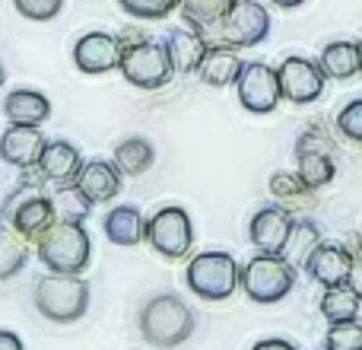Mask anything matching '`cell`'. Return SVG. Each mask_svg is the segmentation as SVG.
Here are the masks:
<instances>
[{
    "label": "cell",
    "mask_w": 362,
    "mask_h": 350,
    "mask_svg": "<svg viewBox=\"0 0 362 350\" xmlns=\"http://www.w3.org/2000/svg\"><path fill=\"white\" fill-rule=\"evenodd\" d=\"M140 334L153 347H178L194 334V312L181 296L156 293L140 309Z\"/></svg>",
    "instance_id": "1"
},
{
    "label": "cell",
    "mask_w": 362,
    "mask_h": 350,
    "mask_svg": "<svg viewBox=\"0 0 362 350\" xmlns=\"http://www.w3.org/2000/svg\"><path fill=\"white\" fill-rule=\"evenodd\" d=\"M38 261L48 271H61V274H83L93 258V242L83 223H70V220H54L48 232L38 236Z\"/></svg>",
    "instance_id": "2"
},
{
    "label": "cell",
    "mask_w": 362,
    "mask_h": 350,
    "mask_svg": "<svg viewBox=\"0 0 362 350\" xmlns=\"http://www.w3.org/2000/svg\"><path fill=\"white\" fill-rule=\"evenodd\" d=\"M35 309L57 325L80 322L89 309V283L80 274L48 271L35 283Z\"/></svg>",
    "instance_id": "3"
},
{
    "label": "cell",
    "mask_w": 362,
    "mask_h": 350,
    "mask_svg": "<svg viewBox=\"0 0 362 350\" xmlns=\"http://www.w3.org/2000/svg\"><path fill=\"white\" fill-rule=\"evenodd\" d=\"M185 283L206 303H223L242 287V268L229 252H200L187 261Z\"/></svg>",
    "instance_id": "4"
},
{
    "label": "cell",
    "mask_w": 362,
    "mask_h": 350,
    "mask_svg": "<svg viewBox=\"0 0 362 350\" xmlns=\"http://www.w3.org/2000/svg\"><path fill=\"white\" fill-rule=\"evenodd\" d=\"M293 287H296V268L283 255L257 252L242 268V290L251 303H261V306L280 303L293 293Z\"/></svg>",
    "instance_id": "5"
},
{
    "label": "cell",
    "mask_w": 362,
    "mask_h": 350,
    "mask_svg": "<svg viewBox=\"0 0 362 350\" xmlns=\"http://www.w3.org/2000/svg\"><path fill=\"white\" fill-rule=\"evenodd\" d=\"M118 70L137 89H163L175 77L169 48H165V42H156V38H140L134 45H124Z\"/></svg>",
    "instance_id": "6"
},
{
    "label": "cell",
    "mask_w": 362,
    "mask_h": 350,
    "mask_svg": "<svg viewBox=\"0 0 362 350\" xmlns=\"http://www.w3.org/2000/svg\"><path fill=\"white\" fill-rule=\"evenodd\" d=\"M146 242L169 261H178L194 245V223L185 207H159L146 220Z\"/></svg>",
    "instance_id": "7"
},
{
    "label": "cell",
    "mask_w": 362,
    "mask_h": 350,
    "mask_svg": "<svg viewBox=\"0 0 362 350\" xmlns=\"http://www.w3.org/2000/svg\"><path fill=\"white\" fill-rule=\"evenodd\" d=\"M219 42L213 45H232V48H255L270 35V13L257 0H235L229 16L216 26Z\"/></svg>",
    "instance_id": "8"
},
{
    "label": "cell",
    "mask_w": 362,
    "mask_h": 350,
    "mask_svg": "<svg viewBox=\"0 0 362 350\" xmlns=\"http://www.w3.org/2000/svg\"><path fill=\"white\" fill-rule=\"evenodd\" d=\"M276 80H280V93L286 102L293 106H308L325 93V70L318 61H308V57L289 55L280 61L276 67Z\"/></svg>",
    "instance_id": "9"
},
{
    "label": "cell",
    "mask_w": 362,
    "mask_h": 350,
    "mask_svg": "<svg viewBox=\"0 0 362 350\" xmlns=\"http://www.w3.org/2000/svg\"><path fill=\"white\" fill-rule=\"evenodd\" d=\"M235 86H238V102H242L248 112H255V115H270L283 99L276 70L270 67V64H264V61L245 64Z\"/></svg>",
    "instance_id": "10"
},
{
    "label": "cell",
    "mask_w": 362,
    "mask_h": 350,
    "mask_svg": "<svg viewBox=\"0 0 362 350\" xmlns=\"http://www.w3.org/2000/svg\"><path fill=\"white\" fill-rule=\"evenodd\" d=\"M121 55H124L121 38L112 35V32H86V35L74 45L76 70H80V74H89V77L118 70L121 67Z\"/></svg>",
    "instance_id": "11"
},
{
    "label": "cell",
    "mask_w": 362,
    "mask_h": 350,
    "mask_svg": "<svg viewBox=\"0 0 362 350\" xmlns=\"http://www.w3.org/2000/svg\"><path fill=\"white\" fill-rule=\"evenodd\" d=\"M293 213L280 204H270L261 207V210L251 217L248 226V239L257 252H267V255H280L283 245H286L289 232H293Z\"/></svg>",
    "instance_id": "12"
},
{
    "label": "cell",
    "mask_w": 362,
    "mask_h": 350,
    "mask_svg": "<svg viewBox=\"0 0 362 350\" xmlns=\"http://www.w3.org/2000/svg\"><path fill=\"white\" fill-rule=\"evenodd\" d=\"M350 271H353V252L337 242H321L305 261V274L325 290L350 283Z\"/></svg>",
    "instance_id": "13"
},
{
    "label": "cell",
    "mask_w": 362,
    "mask_h": 350,
    "mask_svg": "<svg viewBox=\"0 0 362 350\" xmlns=\"http://www.w3.org/2000/svg\"><path fill=\"white\" fill-rule=\"evenodd\" d=\"M45 144H48V137L42 134V128L10 125L0 134V159L16 166V169H32L42 159Z\"/></svg>",
    "instance_id": "14"
},
{
    "label": "cell",
    "mask_w": 362,
    "mask_h": 350,
    "mask_svg": "<svg viewBox=\"0 0 362 350\" xmlns=\"http://www.w3.org/2000/svg\"><path fill=\"white\" fill-rule=\"evenodd\" d=\"M296 157H299V179L305 181L308 188H325L327 181H334V159L327 153V144L315 134H302L299 144H296Z\"/></svg>",
    "instance_id": "15"
},
{
    "label": "cell",
    "mask_w": 362,
    "mask_h": 350,
    "mask_svg": "<svg viewBox=\"0 0 362 350\" xmlns=\"http://www.w3.org/2000/svg\"><path fill=\"white\" fill-rule=\"evenodd\" d=\"M121 179H124V175L118 172L115 163H108V159H89V163H83V169L74 179V185L80 188L93 204H108L112 198H118Z\"/></svg>",
    "instance_id": "16"
},
{
    "label": "cell",
    "mask_w": 362,
    "mask_h": 350,
    "mask_svg": "<svg viewBox=\"0 0 362 350\" xmlns=\"http://www.w3.org/2000/svg\"><path fill=\"white\" fill-rule=\"evenodd\" d=\"M242 67H245V61L232 45H206L204 57H200L197 77L206 86H232V83H238Z\"/></svg>",
    "instance_id": "17"
},
{
    "label": "cell",
    "mask_w": 362,
    "mask_h": 350,
    "mask_svg": "<svg viewBox=\"0 0 362 350\" xmlns=\"http://www.w3.org/2000/svg\"><path fill=\"white\" fill-rule=\"evenodd\" d=\"M38 169H42L45 181L67 185L83 169V153L70 140H48L42 150V159H38Z\"/></svg>",
    "instance_id": "18"
},
{
    "label": "cell",
    "mask_w": 362,
    "mask_h": 350,
    "mask_svg": "<svg viewBox=\"0 0 362 350\" xmlns=\"http://www.w3.org/2000/svg\"><path fill=\"white\" fill-rule=\"evenodd\" d=\"M4 115L10 125L23 128H42L51 118V102L38 89H13L4 99Z\"/></svg>",
    "instance_id": "19"
},
{
    "label": "cell",
    "mask_w": 362,
    "mask_h": 350,
    "mask_svg": "<svg viewBox=\"0 0 362 350\" xmlns=\"http://www.w3.org/2000/svg\"><path fill=\"white\" fill-rule=\"evenodd\" d=\"M102 230H105L108 242L121 245V249H134V245H140L146 239V220L134 204H121L105 213Z\"/></svg>",
    "instance_id": "20"
},
{
    "label": "cell",
    "mask_w": 362,
    "mask_h": 350,
    "mask_svg": "<svg viewBox=\"0 0 362 350\" xmlns=\"http://www.w3.org/2000/svg\"><path fill=\"white\" fill-rule=\"evenodd\" d=\"M54 220H57V213H54V204H51V198L38 191L35 198H29L16 213H13L10 226L23 239H38L42 232L51 230V223H54Z\"/></svg>",
    "instance_id": "21"
},
{
    "label": "cell",
    "mask_w": 362,
    "mask_h": 350,
    "mask_svg": "<svg viewBox=\"0 0 362 350\" xmlns=\"http://www.w3.org/2000/svg\"><path fill=\"white\" fill-rule=\"evenodd\" d=\"M165 48H169L175 74H197L200 57H204V51H206V42L197 29H172L169 35H165Z\"/></svg>",
    "instance_id": "22"
},
{
    "label": "cell",
    "mask_w": 362,
    "mask_h": 350,
    "mask_svg": "<svg viewBox=\"0 0 362 350\" xmlns=\"http://www.w3.org/2000/svg\"><path fill=\"white\" fill-rule=\"evenodd\" d=\"M235 6V0H181V19H185L191 29H197L200 35H206L210 29H216L229 10Z\"/></svg>",
    "instance_id": "23"
},
{
    "label": "cell",
    "mask_w": 362,
    "mask_h": 350,
    "mask_svg": "<svg viewBox=\"0 0 362 350\" xmlns=\"http://www.w3.org/2000/svg\"><path fill=\"white\" fill-rule=\"evenodd\" d=\"M318 64H321V70H325V77H331V80H350V77H356L362 70L359 67L356 42H331V45H325Z\"/></svg>",
    "instance_id": "24"
},
{
    "label": "cell",
    "mask_w": 362,
    "mask_h": 350,
    "mask_svg": "<svg viewBox=\"0 0 362 350\" xmlns=\"http://www.w3.org/2000/svg\"><path fill=\"white\" fill-rule=\"evenodd\" d=\"M318 306H321V315H325L331 325H337V322H356L362 312V296L350 283H344V287H327Z\"/></svg>",
    "instance_id": "25"
},
{
    "label": "cell",
    "mask_w": 362,
    "mask_h": 350,
    "mask_svg": "<svg viewBox=\"0 0 362 350\" xmlns=\"http://www.w3.org/2000/svg\"><path fill=\"white\" fill-rule=\"evenodd\" d=\"M321 245V232L312 220H296L293 223V232H289L286 245H283L280 255L286 258L293 268H305V261L312 258V252Z\"/></svg>",
    "instance_id": "26"
},
{
    "label": "cell",
    "mask_w": 362,
    "mask_h": 350,
    "mask_svg": "<svg viewBox=\"0 0 362 350\" xmlns=\"http://www.w3.org/2000/svg\"><path fill=\"white\" fill-rule=\"evenodd\" d=\"M25 261H29V245H25V239L19 236L10 223L0 220V281H10L13 274H19V271L25 268Z\"/></svg>",
    "instance_id": "27"
},
{
    "label": "cell",
    "mask_w": 362,
    "mask_h": 350,
    "mask_svg": "<svg viewBox=\"0 0 362 350\" xmlns=\"http://www.w3.org/2000/svg\"><path fill=\"white\" fill-rule=\"evenodd\" d=\"M153 144L144 137H127L115 147V159L112 163L118 166L121 175H144L153 166Z\"/></svg>",
    "instance_id": "28"
},
{
    "label": "cell",
    "mask_w": 362,
    "mask_h": 350,
    "mask_svg": "<svg viewBox=\"0 0 362 350\" xmlns=\"http://www.w3.org/2000/svg\"><path fill=\"white\" fill-rule=\"evenodd\" d=\"M48 198H51V204H54L57 220L83 223V220L89 217V210H93V201H89L74 181H67V185H54V191H51Z\"/></svg>",
    "instance_id": "29"
},
{
    "label": "cell",
    "mask_w": 362,
    "mask_h": 350,
    "mask_svg": "<svg viewBox=\"0 0 362 350\" xmlns=\"http://www.w3.org/2000/svg\"><path fill=\"white\" fill-rule=\"evenodd\" d=\"M121 10L134 19H165L181 6V0H118Z\"/></svg>",
    "instance_id": "30"
},
{
    "label": "cell",
    "mask_w": 362,
    "mask_h": 350,
    "mask_svg": "<svg viewBox=\"0 0 362 350\" xmlns=\"http://www.w3.org/2000/svg\"><path fill=\"white\" fill-rule=\"evenodd\" d=\"M325 347L331 350H362V325L359 322H337L327 328Z\"/></svg>",
    "instance_id": "31"
},
{
    "label": "cell",
    "mask_w": 362,
    "mask_h": 350,
    "mask_svg": "<svg viewBox=\"0 0 362 350\" xmlns=\"http://www.w3.org/2000/svg\"><path fill=\"white\" fill-rule=\"evenodd\" d=\"M16 4V13L32 23H48L57 13L64 10V0H13Z\"/></svg>",
    "instance_id": "32"
},
{
    "label": "cell",
    "mask_w": 362,
    "mask_h": 350,
    "mask_svg": "<svg viewBox=\"0 0 362 350\" xmlns=\"http://www.w3.org/2000/svg\"><path fill=\"white\" fill-rule=\"evenodd\" d=\"M270 191H274L280 201H286V204H289V201H302L308 191H312V188H308L305 181L299 179V172H296V175L276 172L274 179H270Z\"/></svg>",
    "instance_id": "33"
},
{
    "label": "cell",
    "mask_w": 362,
    "mask_h": 350,
    "mask_svg": "<svg viewBox=\"0 0 362 350\" xmlns=\"http://www.w3.org/2000/svg\"><path fill=\"white\" fill-rule=\"evenodd\" d=\"M337 131L344 134V137H350V140H356V144H362V99H353L350 106L340 108Z\"/></svg>",
    "instance_id": "34"
},
{
    "label": "cell",
    "mask_w": 362,
    "mask_h": 350,
    "mask_svg": "<svg viewBox=\"0 0 362 350\" xmlns=\"http://www.w3.org/2000/svg\"><path fill=\"white\" fill-rule=\"evenodd\" d=\"M38 191H42V188H35V185H19L16 191H13L10 198L4 201V210H0V220H4V223H10V217H13V213H16L19 207H23L29 198H35Z\"/></svg>",
    "instance_id": "35"
},
{
    "label": "cell",
    "mask_w": 362,
    "mask_h": 350,
    "mask_svg": "<svg viewBox=\"0 0 362 350\" xmlns=\"http://www.w3.org/2000/svg\"><path fill=\"white\" fill-rule=\"evenodd\" d=\"M0 350H25V344H23V338H19L16 332L0 328Z\"/></svg>",
    "instance_id": "36"
},
{
    "label": "cell",
    "mask_w": 362,
    "mask_h": 350,
    "mask_svg": "<svg viewBox=\"0 0 362 350\" xmlns=\"http://www.w3.org/2000/svg\"><path fill=\"white\" fill-rule=\"evenodd\" d=\"M350 287L362 296V249L353 255V271H350Z\"/></svg>",
    "instance_id": "37"
},
{
    "label": "cell",
    "mask_w": 362,
    "mask_h": 350,
    "mask_svg": "<svg viewBox=\"0 0 362 350\" xmlns=\"http://www.w3.org/2000/svg\"><path fill=\"white\" fill-rule=\"evenodd\" d=\"M251 350H299V347L289 344V341H283V338H264V341H257Z\"/></svg>",
    "instance_id": "38"
},
{
    "label": "cell",
    "mask_w": 362,
    "mask_h": 350,
    "mask_svg": "<svg viewBox=\"0 0 362 350\" xmlns=\"http://www.w3.org/2000/svg\"><path fill=\"white\" fill-rule=\"evenodd\" d=\"M270 4L283 6V10H296V6H302V4H305V0H270Z\"/></svg>",
    "instance_id": "39"
},
{
    "label": "cell",
    "mask_w": 362,
    "mask_h": 350,
    "mask_svg": "<svg viewBox=\"0 0 362 350\" xmlns=\"http://www.w3.org/2000/svg\"><path fill=\"white\" fill-rule=\"evenodd\" d=\"M356 48H359V67H362V38L356 42Z\"/></svg>",
    "instance_id": "40"
},
{
    "label": "cell",
    "mask_w": 362,
    "mask_h": 350,
    "mask_svg": "<svg viewBox=\"0 0 362 350\" xmlns=\"http://www.w3.org/2000/svg\"><path fill=\"white\" fill-rule=\"evenodd\" d=\"M4 80H6V74H4V64H0V86H4Z\"/></svg>",
    "instance_id": "41"
},
{
    "label": "cell",
    "mask_w": 362,
    "mask_h": 350,
    "mask_svg": "<svg viewBox=\"0 0 362 350\" xmlns=\"http://www.w3.org/2000/svg\"><path fill=\"white\" fill-rule=\"evenodd\" d=\"M321 350H331V347H321Z\"/></svg>",
    "instance_id": "42"
}]
</instances>
